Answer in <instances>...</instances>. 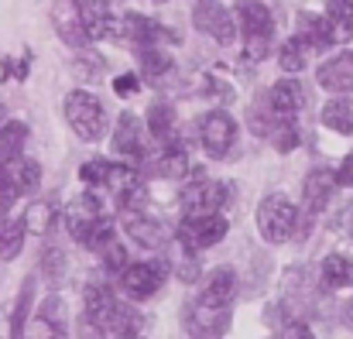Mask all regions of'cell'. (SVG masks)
<instances>
[{
    "instance_id": "cell-1",
    "label": "cell",
    "mask_w": 353,
    "mask_h": 339,
    "mask_svg": "<svg viewBox=\"0 0 353 339\" xmlns=\"http://www.w3.org/2000/svg\"><path fill=\"white\" fill-rule=\"evenodd\" d=\"M236 24L243 34V59L264 62L274 45V14L264 0H240L236 3Z\"/></svg>"
},
{
    "instance_id": "cell-2",
    "label": "cell",
    "mask_w": 353,
    "mask_h": 339,
    "mask_svg": "<svg viewBox=\"0 0 353 339\" xmlns=\"http://www.w3.org/2000/svg\"><path fill=\"white\" fill-rule=\"evenodd\" d=\"M62 110H65L69 127H72L83 141H100V137L107 134V110H103V103H100L93 93L72 90V93L65 96Z\"/></svg>"
},
{
    "instance_id": "cell-3",
    "label": "cell",
    "mask_w": 353,
    "mask_h": 339,
    "mask_svg": "<svg viewBox=\"0 0 353 339\" xmlns=\"http://www.w3.org/2000/svg\"><path fill=\"white\" fill-rule=\"evenodd\" d=\"M295 226H299V206L285 196H268L261 206H257V233L261 240L268 243H285L295 236Z\"/></svg>"
},
{
    "instance_id": "cell-4",
    "label": "cell",
    "mask_w": 353,
    "mask_h": 339,
    "mask_svg": "<svg viewBox=\"0 0 353 339\" xmlns=\"http://www.w3.org/2000/svg\"><path fill=\"white\" fill-rule=\"evenodd\" d=\"M165 274H168V260H137V264H123L117 271L120 291L134 302H144L151 298L161 285H165Z\"/></svg>"
},
{
    "instance_id": "cell-5",
    "label": "cell",
    "mask_w": 353,
    "mask_h": 339,
    "mask_svg": "<svg viewBox=\"0 0 353 339\" xmlns=\"http://www.w3.org/2000/svg\"><path fill=\"white\" fill-rule=\"evenodd\" d=\"M199 144L213 161L227 158L236 144V120L227 110H210L199 120Z\"/></svg>"
},
{
    "instance_id": "cell-6",
    "label": "cell",
    "mask_w": 353,
    "mask_h": 339,
    "mask_svg": "<svg viewBox=\"0 0 353 339\" xmlns=\"http://www.w3.org/2000/svg\"><path fill=\"white\" fill-rule=\"evenodd\" d=\"M227 185L216 178H196L182 189V216H213L227 203Z\"/></svg>"
},
{
    "instance_id": "cell-7",
    "label": "cell",
    "mask_w": 353,
    "mask_h": 339,
    "mask_svg": "<svg viewBox=\"0 0 353 339\" xmlns=\"http://www.w3.org/2000/svg\"><path fill=\"white\" fill-rule=\"evenodd\" d=\"M227 229H230V223L220 213H213V216H185L182 226H179V243L185 250L199 254L206 247H216L227 236Z\"/></svg>"
},
{
    "instance_id": "cell-8",
    "label": "cell",
    "mask_w": 353,
    "mask_h": 339,
    "mask_svg": "<svg viewBox=\"0 0 353 339\" xmlns=\"http://www.w3.org/2000/svg\"><path fill=\"white\" fill-rule=\"evenodd\" d=\"M120 34L134 45V48H165V45H175L179 34L168 31L165 24H158L154 17H144V14H123L120 21Z\"/></svg>"
},
{
    "instance_id": "cell-9",
    "label": "cell",
    "mask_w": 353,
    "mask_h": 339,
    "mask_svg": "<svg viewBox=\"0 0 353 339\" xmlns=\"http://www.w3.org/2000/svg\"><path fill=\"white\" fill-rule=\"evenodd\" d=\"M192 24L203 31V34H213L220 45H230L236 34V17L230 7H223L220 0H196V10H192Z\"/></svg>"
},
{
    "instance_id": "cell-10",
    "label": "cell",
    "mask_w": 353,
    "mask_h": 339,
    "mask_svg": "<svg viewBox=\"0 0 353 339\" xmlns=\"http://www.w3.org/2000/svg\"><path fill=\"white\" fill-rule=\"evenodd\" d=\"M103 216H107V213H103L100 192H83V196H76V199L69 203V209H65V229H69V236H72L76 243H83L86 233L97 226V220H103Z\"/></svg>"
},
{
    "instance_id": "cell-11",
    "label": "cell",
    "mask_w": 353,
    "mask_h": 339,
    "mask_svg": "<svg viewBox=\"0 0 353 339\" xmlns=\"http://www.w3.org/2000/svg\"><path fill=\"white\" fill-rule=\"evenodd\" d=\"M264 100H268V107H271V113H274L278 120H295L299 113L305 110V103H309V96H305V90H302V83H299L295 76L278 79V83L264 93Z\"/></svg>"
},
{
    "instance_id": "cell-12",
    "label": "cell",
    "mask_w": 353,
    "mask_h": 339,
    "mask_svg": "<svg viewBox=\"0 0 353 339\" xmlns=\"http://www.w3.org/2000/svg\"><path fill=\"white\" fill-rule=\"evenodd\" d=\"M52 28L69 48H86L90 45L86 28H83V14H79V0H55L52 3Z\"/></svg>"
},
{
    "instance_id": "cell-13",
    "label": "cell",
    "mask_w": 353,
    "mask_h": 339,
    "mask_svg": "<svg viewBox=\"0 0 353 339\" xmlns=\"http://www.w3.org/2000/svg\"><path fill=\"white\" fill-rule=\"evenodd\" d=\"M65 305L62 298H45L34 312V319L24 326V339H62L65 336Z\"/></svg>"
},
{
    "instance_id": "cell-14",
    "label": "cell",
    "mask_w": 353,
    "mask_h": 339,
    "mask_svg": "<svg viewBox=\"0 0 353 339\" xmlns=\"http://www.w3.org/2000/svg\"><path fill=\"white\" fill-rule=\"evenodd\" d=\"M79 178H83L90 189L120 192L130 178H137V172L127 168V165H114V161H107V158H93V161H86V165L79 168Z\"/></svg>"
},
{
    "instance_id": "cell-15",
    "label": "cell",
    "mask_w": 353,
    "mask_h": 339,
    "mask_svg": "<svg viewBox=\"0 0 353 339\" xmlns=\"http://www.w3.org/2000/svg\"><path fill=\"white\" fill-rule=\"evenodd\" d=\"M234 295H236V271L234 267H216V271H210V278H206V285H203V291H199V298L192 305H199V309H230Z\"/></svg>"
},
{
    "instance_id": "cell-16",
    "label": "cell",
    "mask_w": 353,
    "mask_h": 339,
    "mask_svg": "<svg viewBox=\"0 0 353 339\" xmlns=\"http://www.w3.org/2000/svg\"><path fill=\"white\" fill-rule=\"evenodd\" d=\"M292 38H299L309 48V55H323V52L333 48V34H330L326 14H316V10H302L295 17V34Z\"/></svg>"
},
{
    "instance_id": "cell-17",
    "label": "cell",
    "mask_w": 353,
    "mask_h": 339,
    "mask_svg": "<svg viewBox=\"0 0 353 339\" xmlns=\"http://www.w3.org/2000/svg\"><path fill=\"white\" fill-rule=\"evenodd\" d=\"M79 14H83V28L90 41H107L117 34V17L110 0H79Z\"/></svg>"
},
{
    "instance_id": "cell-18",
    "label": "cell",
    "mask_w": 353,
    "mask_h": 339,
    "mask_svg": "<svg viewBox=\"0 0 353 339\" xmlns=\"http://www.w3.org/2000/svg\"><path fill=\"white\" fill-rule=\"evenodd\" d=\"M316 83L326 90V93H336V96H347L353 90V52H340L333 59H326L316 72Z\"/></svg>"
},
{
    "instance_id": "cell-19",
    "label": "cell",
    "mask_w": 353,
    "mask_h": 339,
    "mask_svg": "<svg viewBox=\"0 0 353 339\" xmlns=\"http://www.w3.org/2000/svg\"><path fill=\"white\" fill-rule=\"evenodd\" d=\"M120 229L137 243V247H144V250H161L165 247V226L158 223V220H151L144 209L141 213H120Z\"/></svg>"
},
{
    "instance_id": "cell-20",
    "label": "cell",
    "mask_w": 353,
    "mask_h": 339,
    "mask_svg": "<svg viewBox=\"0 0 353 339\" xmlns=\"http://www.w3.org/2000/svg\"><path fill=\"white\" fill-rule=\"evenodd\" d=\"M230 326V309H199L189 305L185 312V329L196 339H220Z\"/></svg>"
},
{
    "instance_id": "cell-21",
    "label": "cell",
    "mask_w": 353,
    "mask_h": 339,
    "mask_svg": "<svg viewBox=\"0 0 353 339\" xmlns=\"http://www.w3.org/2000/svg\"><path fill=\"white\" fill-rule=\"evenodd\" d=\"M114 154L137 165L144 158V147H141V120L130 110H123L117 116V127H114Z\"/></svg>"
},
{
    "instance_id": "cell-22",
    "label": "cell",
    "mask_w": 353,
    "mask_h": 339,
    "mask_svg": "<svg viewBox=\"0 0 353 339\" xmlns=\"http://www.w3.org/2000/svg\"><path fill=\"white\" fill-rule=\"evenodd\" d=\"M83 302H86V309H83V322H86V329H103L107 326V319L114 316V309H117V298H114V291L107 288V285H90L86 288V295H83Z\"/></svg>"
},
{
    "instance_id": "cell-23",
    "label": "cell",
    "mask_w": 353,
    "mask_h": 339,
    "mask_svg": "<svg viewBox=\"0 0 353 339\" xmlns=\"http://www.w3.org/2000/svg\"><path fill=\"white\" fill-rule=\"evenodd\" d=\"M333 192H336V172L316 168V172L305 178V213H309V220L330 206Z\"/></svg>"
},
{
    "instance_id": "cell-24",
    "label": "cell",
    "mask_w": 353,
    "mask_h": 339,
    "mask_svg": "<svg viewBox=\"0 0 353 339\" xmlns=\"http://www.w3.org/2000/svg\"><path fill=\"white\" fill-rule=\"evenodd\" d=\"M3 168V175H7V182H10V189L17 192V196H28V192H34L38 185H41V168H38V161H31V158H17V161H10V165H0Z\"/></svg>"
},
{
    "instance_id": "cell-25",
    "label": "cell",
    "mask_w": 353,
    "mask_h": 339,
    "mask_svg": "<svg viewBox=\"0 0 353 339\" xmlns=\"http://www.w3.org/2000/svg\"><path fill=\"white\" fill-rule=\"evenodd\" d=\"M151 168H154L158 178H182V175L189 172V154H185V147H182L179 141L161 144V151L154 154Z\"/></svg>"
},
{
    "instance_id": "cell-26",
    "label": "cell",
    "mask_w": 353,
    "mask_h": 339,
    "mask_svg": "<svg viewBox=\"0 0 353 339\" xmlns=\"http://www.w3.org/2000/svg\"><path fill=\"white\" fill-rule=\"evenodd\" d=\"M148 130H151V137H154L158 144H172V141H179V137H175V130H179L175 107L165 103V100L151 103V107H148Z\"/></svg>"
},
{
    "instance_id": "cell-27",
    "label": "cell",
    "mask_w": 353,
    "mask_h": 339,
    "mask_svg": "<svg viewBox=\"0 0 353 339\" xmlns=\"http://www.w3.org/2000/svg\"><path fill=\"white\" fill-rule=\"evenodd\" d=\"M319 123H323L326 130H336V134L350 137L353 134V100L350 96L330 100V103L323 107V113H319Z\"/></svg>"
},
{
    "instance_id": "cell-28",
    "label": "cell",
    "mask_w": 353,
    "mask_h": 339,
    "mask_svg": "<svg viewBox=\"0 0 353 339\" xmlns=\"http://www.w3.org/2000/svg\"><path fill=\"white\" fill-rule=\"evenodd\" d=\"M24 144H28V123L3 120V127H0V165L17 161L24 154Z\"/></svg>"
},
{
    "instance_id": "cell-29",
    "label": "cell",
    "mask_w": 353,
    "mask_h": 339,
    "mask_svg": "<svg viewBox=\"0 0 353 339\" xmlns=\"http://www.w3.org/2000/svg\"><path fill=\"white\" fill-rule=\"evenodd\" d=\"M326 24H330L333 45H340V41H350V38H353V0H330Z\"/></svg>"
},
{
    "instance_id": "cell-30",
    "label": "cell",
    "mask_w": 353,
    "mask_h": 339,
    "mask_svg": "<svg viewBox=\"0 0 353 339\" xmlns=\"http://www.w3.org/2000/svg\"><path fill=\"white\" fill-rule=\"evenodd\" d=\"M323 281H326V288H333V291L353 288V260L343 257V254H330V257L323 260Z\"/></svg>"
},
{
    "instance_id": "cell-31",
    "label": "cell",
    "mask_w": 353,
    "mask_h": 339,
    "mask_svg": "<svg viewBox=\"0 0 353 339\" xmlns=\"http://www.w3.org/2000/svg\"><path fill=\"white\" fill-rule=\"evenodd\" d=\"M137 329H141L137 312H130V309L117 305L114 316L107 319V326L100 329V339H137Z\"/></svg>"
},
{
    "instance_id": "cell-32",
    "label": "cell",
    "mask_w": 353,
    "mask_h": 339,
    "mask_svg": "<svg viewBox=\"0 0 353 339\" xmlns=\"http://www.w3.org/2000/svg\"><path fill=\"white\" fill-rule=\"evenodd\" d=\"M137 69L148 83H154L165 72H172V59L165 55V48H137Z\"/></svg>"
},
{
    "instance_id": "cell-33",
    "label": "cell",
    "mask_w": 353,
    "mask_h": 339,
    "mask_svg": "<svg viewBox=\"0 0 353 339\" xmlns=\"http://www.w3.org/2000/svg\"><path fill=\"white\" fill-rule=\"evenodd\" d=\"M24 223L21 220H10V216H0V257L3 260H14L24 247Z\"/></svg>"
},
{
    "instance_id": "cell-34",
    "label": "cell",
    "mask_w": 353,
    "mask_h": 339,
    "mask_svg": "<svg viewBox=\"0 0 353 339\" xmlns=\"http://www.w3.org/2000/svg\"><path fill=\"white\" fill-rule=\"evenodd\" d=\"M114 199H117L120 213H141V209L148 206V185H144V178H141V175L130 178L120 192H114Z\"/></svg>"
},
{
    "instance_id": "cell-35",
    "label": "cell",
    "mask_w": 353,
    "mask_h": 339,
    "mask_svg": "<svg viewBox=\"0 0 353 339\" xmlns=\"http://www.w3.org/2000/svg\"><path fill=\"white\" fill-rule=\"evenodd\" d=\"M31 302H34V278H28V281L21 285V295H17V305H14V316H10V339H24Z\"/></svg>"
},
{
    "instance_id": "cell-36",
    "label": "cell",
    "mask_w": 353,
    "mask_h": 339,
    "mask_svg": "<svg viewBox=\"0 0 353 339\" xmlns=\"http://www.w3.org/2000/svg\"><path fill=\"white\" fill-rule=\"evenodd\" d=\"M305 59H309V48L299 41V38H288L285 45H281V52H278V65H281V72H302L305 69Z\"/></svg>"
},
{
    "instance_id": "cell-37",
    "label": "cell",
    "mask_w": 353,
    "mask_h": 339,
    "mask_svg": "<svg viewBox=\"0 0 353 339\" xmlns=\"http://www.w3.org/2000/svg\"><path fill=\"white\" fill-rule=\"evenodd\" d=\"M52 220H55V206H52L48 199H38V203H31V206H28V213L21 216L24 229H31V233H45V229L52 226Z\"/></svg>"
},
{
    "instance_id": "cell-38",
    "label": "cell",
    "mask_w": 353,
    "mask_h": 339,
    "mask_svg": "<svg viewBox=\"0 0 353 339\" xmlns=\"http://www.w3.org/2000/svg\"><path fill=\"white\" fill-rule=\"evenodd\" d=\"M62 267H65L62 250H59V247H48V250L41 254V271H45V278H48L52 285H59V281H62Z\"/></svg>"
},
{
    "instance_id": "cell-39",
    "label": "cell",
    "mask_w": 353,
    "mask_h": 339,
    "mask_svg": "<svg viewBox=\"0 0 353 339\" xmlns=\"http://www.w3.org/2000/svg\"><path fill=\"white\" fill-rule=\"evenodd\" d=\"M103 69H107V62H103L100 55H90V52H86V55L76 62V72H83V76H93V79H97V76H103Z\"/></svg>"
},
{
    "instance_id": "cell-40",
    "label": "cell",
    "mask_w": 353,
    "mask_h": 339,
    "mask_svg": "<svg viewBox=\"0 0 353 339\" xmlns=\"http://www.w3.org/2000/svg\"><path fill=\"white\" fill-rule=\"evenodd\" d=\"M14 199H17V192L10 189V182H7V175H3V168H0V216H7V213H10V206H14Z\"/></svg>"
},
{
    "instance_id": "cell-41",
    "label": "cell",
    "mask_w": 353,
    "mask_h": 339,
    "mask_svg": "<svg viewBox=\"0 0 353 339\" xmlns=\"http://www.w3.org/2000/svg\"><path fill=\"white\" fill-rule=\"evenodd\" d=\"M137 83H141V76H134V72L117 76V79H114V93H117V96H134V93H137Z\"/></svg>"
},
{
    "instance_id": "cell-42",
    "label": "cell",
    "mask_w": 353,
    "mask_h": 339,
    "mask_svg": "<svg viewBox=\"0 0 353 339\" xmlns=\"http://www.w3.org/2000/svg\"><path fill=\"white\" fill-rule=\"evenodd\" d=\"M278 339H312V333H309V326L292 322V326H285V329H281V336Z\"/></svg>"
},
{
    "instance_id": "cell-43",
    "label": "cell",
    "mask_w": 353,
    "mask_h": 339,
    "mask_svg": "<svg viewBox=\"0 0 353 339\" xmlns=\"http://www.w3.org/2000/svg\"><path fill=\"white\" fill-rule=\"evenodd\" d=\"M336 185H353V154L340 165V172H336Z\"/></svg>"
},
{
    "instance_id": "cell-44",
    "label": "cell",
    "mask_w": 353,
    "mask_h": 339,
    "mask_svg": "<svg viewBox=\"0 0 353 339\" xmlns=\"http://www.w3.org/2000/svg\"><path fill=\"white\" fill-rule=\"evenodd\" d=\"M343 319H347V326H350V329H353V302H350V305H347V316H343Z\"/></svg>"
},
{
    "instance_id": "cell-45",
    "label": "cell",
    "mask_w": 353,
    "mask_h": 339,
    "mask_svg": "<svg viewBox=\"0 0 353 339\" xmlns=\"http://www.w3.org/2000/svg\"><path fill=\"white\" fill-rule=\"evenodd\" d=\"M3 116H7V110H3V103H0V127H3Z\"/></svg>"
},
{
    "instance_id": "cell-46",
    "label": "cell",
    "mask_w": 353,
    "mask_h": 339,
    "mask_svg": "<svg viewBox=\"0 0 353 339\" xmlns=\"http://www.w3.org/2000/svg\"><path fill=\"white\" fill-rule=\"evenodd\" d=\"M350 233H353V213H350Z\"/></svg>"
}]
</instances>
